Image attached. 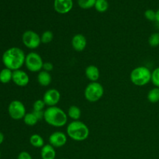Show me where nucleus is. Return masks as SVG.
Segmentation results:
<instances>
[{"instance_id": "obj_23", "label": "nucleus", "mask_w": 159, "mask_h": 159, "mask_svg": "<svg viewBox=\"0 0 159 159\" xmlns=\"http://www.w3.org/2000/svg\"><path fill=\"white\" fill-rule=\"evenodd\" d=\"M54 39V34L52 31L51 30H46L41 34L40 36V40H41L42 43L44 44H48V43H51Z\"/></svg>"}, {"instance_id": "obj_15", "label": "nucleus", "mask_w": 159, "mask_h": 159, "mask_svg": "<svg viewBox=\"0 0 159 159\" xmlns=\"http://www.w3.org/2000/svg\"><path fill=\"white\" fill-rule=\"evenodd\" d=\"M40 156H41L42 159H55V148H54L50 144H45L43 148H41Z\"/></svg>"}, {"instance_id": "obj_2", "label": "nucleus", "mask_w": 159, "mask_h": 159, "mask_svg": "<svg viewBox=\"0 0 159 159\" xmlns=\"http://www.w3.org/2000/svg\"><path fill=\"white\" fill-rule=\"evenodd\" d=\"M43 119L50 126L61 127L68 122V115L62 109L57 107H50L44 110Z\"/></svg>"}, {"instance_id": "obj_9", "label": "nucleus", "mask_w": 159, "mask_h": 159, "mask_svg": "<svg viewBox=\"0 0 159 159\" xmlns=\"http://www.w3.org/2000/svg\"><path fill=\"white\" fill-rule=\"evenodd\" d=\"M61 99V93L55 89L47 90L43 96V100L48 107H55Z\"/></svg>"}, {"instance_id": "obj_22", "label": "nucleus", "mask_w": 159, "mask_h": 159, "mask_svg": "<svg viewBox=\"0 0 159 159\" xmlns=\"http://www.w3.org/2000/svg\"><path fill=\"white\" fill-rule=\"evenodd\" d=\"M95 9L99 12H104L108 9L109 3L107 0H96Z\"/></svg>"}, {"instance_id": "obj_13", "label": "nucleus", "mask_w": 159, "mask_h": 159, "mask_svg": "<svg viewBox=\"0 0 159 159\" xmlns=\"http://www.w3.org/2000/svg\"><path fill=\"white\" fill-rule=\"evenodd\" d=\"M71 46L78 52L83 51L87 46L86 37L81 34H77L71 39Z\"/></svg>"}, {"instance_id": "obj_35", "label": "nucleus", "mask_w": 159, "mask_h": 159, "mask_svg": "<svg viewBox=\"0 0 159 159\" xmlns=\"http://www.w3.org/2000/svg\"><path fill=\"white\" fill-rule=\"evenodd\" d=\"M63 159H66V158H63Z\"/></svg>"}, {"instance_id": "obj_26", "label": "nucleus", "mask_w": 159, "mask_h": 159, "mask_svg": "<svg viewBox=\"0 0 159 159\" xmlns=\"http://www.w3.org/2000/svg\"><path fill=\"white\" fill-rule=\"evenodd\" d=\"M151 82L155 87L159 88V67L155 68L152 72V81Z\"/></svg>"}, {"instance_id": "obj_4", "label": "nucleus", "mask_w": 159, "mask_h": 159, "mask_svg": "<svg viewBox=\"0 0 159 159\" xmlns=\"http://www.w3.org/2000/svg\"><path fill=\"white\" fill-rule=\"evenodd\" d=\"M130 79L134 85L144 86L152 81V71L145 66L137 67L130 72Z\"/></svg>"}, {"instance_id": "obj_34", "label": "nucleus", "mask_w": 159, "mask_h": 159, "mask_svg": "<svg viewBox=\"0 0 159 159\" xmlns=\"http://www.w3.org/2000/svg\"><path fill=\"white\" fill-rule=\"evenodd\" d=\"M0 158H1V152H0Z\"/></svg>"}, {"instance_id": "obj_30", "label": "nucleus", "mask_w": 159, "mask_h": 159, "mask_svg": "<svg viewBox=\"0 0 159 159\" xmlns=\"http://www.w3.org/2000/svg\"><path fill=\"white\" fill-rule=\"evenodd\" d=\"M17 159H33L30 154L28 153L27 152H22L18 155Z\"/></svg>"}, {"instance_id": "obj_12", "label": "nucleus", "mask_w": 159, "mask_h": 159, "mask_svg": "<svg viewBox=\"0 0 159 159\" xmlns=\"http://www.w3.org/2000/svg\"><path fill=\"white\" fill-rule=\"evenodd\" d=\"M73 7L72 0H54V10L60 14H66L71 10Z\"/></svg>"}, {"instance_id": "obj_10", "label": "nucleus", "mask_w": 159, "mask_h": 159, "mask_svg": "<svg viewBox=\"0 0 159 159\" xmlns=\"http://www.w3.org/2000/svg\"><path fill=\"white\" fill-rule=\"evenodd\" d=\"M67 135L61 131H55L49 137V144L54 148L63 147L67 143Z\"/></svg>"}, {"instance_id": "obj_31", "label": "nucleus", "mask_w": 159, "mask_h": 159, "mask_svg": "<svg viewBox=\"0 0 159 159\" xmlns=\"http://www.w3.org/2000/svg\"><path fill=\"white\" fill-rule=\"evenodd\" d=\"M34 113L35 114V116H37V118L38 119V120H40L43 118V113L44 111H33Z\"/></svg>"}, {"instance_id": "obj_6", "label": "nucleus", "mask_w": 159, "mask_h": 159, "mask_svg": "<svg viewBox=\"0 0 159 159\" xmlns=\"http://www.w3.org/2000/svg\"><path fill=\"white\" fill-rule=\"evenodd\" d=\"M25 65L31 72H40L43 69V59L38 53L30 52L26 55Z\"/></svg>"}, {"instance_id": "obj_16", "label": "nucleus", "mask_w": 159, "mask_h": 159, "mask_svg": "<svg viewBox=\"0 0 159 159\" xmlns=\"http://www.w3.org/2000/svg\"><path fill=\"white\" fill-rule=\"evenodd\" d=\"M37 82L41 86H48L52 82V77L50 72L43 70V71H40L37 75Z\"/></svg>"}, {"instance_id": "obj_27", "label": "nucleus", "mask_w": 159, "mask_h": 159, "mask_svg": "<svg viewBox=\"0 0 159 159\" xmlns=\"http://www.w3.org/2000/svg\"><path fill=\"white\" fill-rule=\"evenodd\" d=\"M45 106L46 104L44 103L43 99H37L33 105V111H43Z\"/></svg>"}, {"instance_id": "obj_25", "label": "nucleus", "mask_w": 159, "mask_h": 159, "mask_svg": "<svg viewBox=\"0 0 159 159\" xmlns=\"http://www.w3.org/2000/svg\"><path fill=\"white\" fill-rule=\"evenodd\" d=\"M148 44L152 48L159 46V33H154L149 37Z\"/></svg>"}, {"instance_id": "obj_21", "label": "nucleus", "mask_w": 159, "mask_h": 159, "mask_svg": "<svg viewBox=\"0 0 159 159\" xmlns=\"http://www.w3.org/2000/svg\"><path fill=\"white\" fill-rule=\"evenodd\" d=\"M148 100L152 103H156L159 102V88L155 87L148 92Z\"/></svg>"}, {"instance_id": "obj_24", "label": "nucleus", "mask_w": 159, "mask_h": 159, "mask_svg": "<svg viewBox=\"0 0 159 159\" xmlns=\"http://www.w3.org/2000/svg\"><path fill=\"white\" fill-rule=\"evenodd\" d=\"M96 0H78V5L83 9H89L94 7Z\"/></svg>"}, {"instance_id": "obj_7", "label": "nucleus", "mask_w": 159, "mask_h": 159, "mask_svg": "<svg viewBox=\"0 0 159 159\" xmlns=\"http://www.w3.org/2000/svg\"><path fill=\"white\" fill-rule=\"evenodd\" d=\"M8 113L12 120H20L24 118L26 113V107L24 104L20 100H13L9 103L8 107Z\"/></svg>"}, {"instance_id": "obj_11", "label": "nucleus", "mask_w": 159, "mask_h": 159, "mask_svg": "<svg viewBox=\"0 0 159 159\" xmlns=\"http://www.w3.org/2000/svg\"><path fill=\"white\" fill-rule=\"evenodd\" d=\"M12 82L20 87H25L29 84L30 77L27 73L21 69L16 70L12 72Z\"/></svg>"}, {"instance_id": "obj_17", "label": "nucleus", "mask_w": 159, "mask_h": 159, "mask_svg": "<svg viewBox=\"0 0 159 159\" xmlns=\"http://www.w3.org/2000/svg\"><path fill=\"white\" fill-rule=\"evenodd\" d=\"M12 72L13 71L5 68L0 71V82L3 84H7L10 82L12 79Z\"/></svg>"}, {"instance_id": "obj_5", "label": "nucleus", "mask_w": 159, "mask_h": 159, "mask_svg": "<svg viewBox=\"0 0 159 159\" xmlns=\"http://www.w3.org/2000/svg\"><path fill=\"white\" fill-rule=\"evenodd\" d=\"M104 94V88L99 82H90L85 89L84 96L85 99L90 102H96L102 97Z\"/></svg>"}, {"instance_id": "obj_33", "label": "nucleus", "mask_w": 159, "mask_h": 159, "mask_svg": "<svg viewBox=\"0 0 159 159\" xmlns=\"http://www.w3.org/2000/svg\"><path fill=\"white\" fill-rule=\"evenodd\" d=\"M155 21L159 23V9L156 11V19H155Z\"/></svg>"}, {"instance_id": "obj_32", "label": "nucleus", "mask_w": 159, "mask_h": 159, "mask_svg": "<svg viewBox=\"0 0 159 159\" xmlns=\"http://www.w3.org/2000/svg\"><path fill=\"white\" fill-rule=\"evenodd\" d=\"M3 141H4V134L2 132H0V144H2Z\"/></svg>"}, {"instance_id": "obj_19", "label": "nucleus", "mask_w": 159, "mask_h": 159, "mask_svg": "<svg viewBox=\"0 0 159 159\" xmlns=\"http://www.w3.org/2000/svg\"><path fill=\"white\" fill-rule=\"evenodd\" d=\"M30 143L33 147L38 148H43L45 145L43 138L37 134L31 135L30 138Z\"/></svg>"}, {"instance_id": "obj_3", "label": "nucleus", "mask_w": 159, "mask_h": 159, "mask_svg": "<svg viewBox=\"0 0 159 159\" xmlns=\"http://www.w3.org/2000/svg\"><path fill=\"white\" fill-rule=\"evenodd\" d=\"M67 135L75 141H83L89 136L88 126L80 120H73L67 127Z\"/></svg>"}, {"instance_id": "obj_1", "label": "nucleus", "mask_w": 159, "mask_h": 159, "mask_svg": "<svg viewBox=\"0 0 159 159\" xmlns=\"http://www.w3.org/2000/svg\"><path fill=\"white\" fill-rule=\"evenodd\" d=\"M26 54L20 48L12 47L6 50L2 54L3 65L5 67L12 71L19 70L25 65Z\"/></svg>"}, {"instance_id": "obj_8", "label": "nucleus", "mask_w": 159, "mask_h": 159, "mask_svg": "<svg viewBox=\"0 0 159 159\" xmlns=\"http://www.w3.org/2000/svg\"><path fill=\"white\" fill-rule=\"evenodd\" d=\"M22 41L24 46L29 49H36L41 43L40 36L34 30H26L22 36Z\"/></svg>"}, {"instance_id": "obj_18", "label": "nucleus", "mask_w": 159, "mask_h": 159, "mask_svg": "<svg viewBox=\"0 0 159 159\" xmlns=\"http://www.w3.org/2000/svg\"><path fill=\"white\" fill-rule=\"evenodd\" d=\"M82 112H81L80 108L75 105H72L68 108V116L73 120H79V118L81 117Z\"/></svg>"}, {"instance_id": "obj_29", "label": "nucleus", "mask_w": 159, "mask_h": 159, "mask_svg": "<svg viewBox=\"0 0 159 159\" xmlns=\"http://www.w3.org/2000/svg\"><path fill=\"white\" fill-rule=\"evenodd\" d=\"M54 69V65L51 62H43V70L45 71H48V72H50L52 70Z\"/></svg>"}, {"instance_id": "obj_20", "label": "nucleus", "mask_w": 159, "mask_h": 159, "mask_svg": "<svg viewBox=\"0 0 159 159\" xmlns=\"http://www.w3.org/2000/svg\"><path fill=\"white\" fill-rule=\"evenodd\" d=\"M23 122L26 125L30 126V127H33V126H35L36 124L38 122V119L37 118V116H35V114L34 113V112H31V113H28L25 115L24 118H23Z\"/></svg>"}, {"instance_id": "obj_28", "label": "nucleus", "mask_w": 159, "mask_h": 159, "mask_svg": "<svg viewBox=\"0 0 159 159\" xmlns=\"http://www.w3.org/2000/svg\"><path fill=\"white\" fill-rule=\"evenodd\" d=\"M144 16L149 21H155V19H156V11H154L153 9H147L144 12Z\"/></svg>"}, {"instance_id": "obj_14", "label": "nucleus", "mask_w": 159, "mask_h": 159, "mask_svg": "<svg viewBox=\"0 0 159 159\" xmlns=\"http://www.w3.org/2000/svg\"><path fill=\"white\" fill-rule=\"evenodd\" d=\"M85 73L86 78L91 82H97L98 79H99V76H100L99 68L96 67V65H89V66L85 68Z\"/></svg>"}]
</instances>
